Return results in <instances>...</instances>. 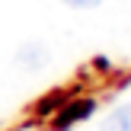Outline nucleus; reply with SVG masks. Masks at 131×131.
I'll use <instances>...</instances> for the list:
<instances>
[{"instance_id": "3", "label": "nucleus", "mask_w": 131, "mask_h": 131, "mask_svg": "<svg viewBox=\"0 0 131 131\" xmlns=\"http://www.w3.org/2000/svg\"><path fill=\"white\" fill-rule=\"evenodd\" d=\"M102 131H131V102L122 109H115L106 122H102Z\"/></svg>"}, {"instance_id": "1", "label": "nucleus", "mask_w": 131, "mask_h": 131, "mask_svg": "<svg viewBox=\"0 0 131 131\" xmlns=\"http://www.w3.org/2000/svg\"><path fill=\"white\" fill-rule=\"evenodd\" d=\"M45 64H48V48L42 42H26L16 51V67H23V70H38Z\"/></svg>"}, {"instance_id": "2", "label": "nucleus", "mask_w": 131, "mask_h": 131, "mask_svg": "<svg viewBox=\"0 0 131 131\" xmlns=\"http://www.w3.org/2000/svg\"><path fill=\"white\" fill-rule=\"evenodd\" d=\"M93 109H96V102H93V99H80V102H70L67 109H61V115H58L54 128H70L74 122L86 118V115L93 112Z\"/></svg>"}, {"instance_id": "4", "label": "nucleus", "mask_w": 131, "mask_h": 131, "mask_svg": "<svg viewBox=\"0 0 131 131\" xmlns=\"http://www.w3.org/2000/svg\"><path fill=\"white\" fill-rule=\"evenodd\" d=\"M67 6H74V10H93V6H99L102 0H64Z\"/></svg>"}]
</instances>
